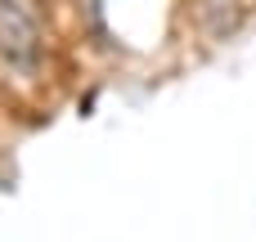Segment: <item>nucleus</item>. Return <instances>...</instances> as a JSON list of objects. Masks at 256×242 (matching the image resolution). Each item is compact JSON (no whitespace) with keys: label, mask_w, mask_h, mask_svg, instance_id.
Here are the masks:
<instances>
[{"label":"nucleus","mask_w":256,"mask_h":242,"mask_svg":"<svg viewBox=\"0 0 256 242\" xmlns=\"http://www.w3.org/2000/svg\"><path fill=\"white\" fill-rule=\"evenodd\" d=\"M50 72V36L32 0H0V76L36 90Z\"/></svg>","instance_id":"nucleus-1"},{"label":"nucleus","mask_w":256,"mask_h":242,"mask_svg":"<svg viewBox=\"0 0 256 242\" xmlns=\"http://www.w3.org/2000/svg\"><path fill=\"white\" fill-rule=\"evenodd\" d=\"M248 13H252L248 0H194V22H198L202 40H212V45L238 36L248 27Z\"/></svg>","instance_id":"nucleus-2"}]
</instances>
